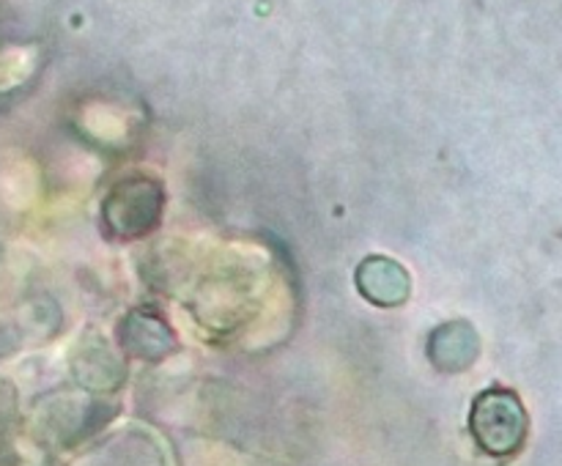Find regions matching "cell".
I'll return each instance as SVG.
<instances>
[{
  "label": "cell",
  "mask_w": 562,
  "mask_h": 466,
  "mask_svg": "<svg viewBox=\"0 0 562 466\" xmlns=\"http://www.w3.org/2000/svg\"><path fill=\"white\" fill-rule=\"evenodd\" d=\"M470 431L483 453L492 458H510L519 453L530 433V417L519 395L494 387L475 398L470 414Z\"/></svg>",
  "instance_id": "1"
}]
</instances>
